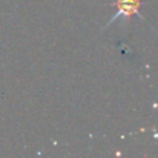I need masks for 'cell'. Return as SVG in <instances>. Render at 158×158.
I'll return each mask as SVG.
<instances>
[{"label":"cell","instance_id":"1","mask_svg":"<svg viewBox=\"0 0 158 158\" xmlns=\"http://www.w3.org/2000/svg\"><path fill=\"white\" fill-rule=\"evenodd\" d=\"M140 4H142L140 0H117L115 6L118 7V11H117V14L112 17L111 21L119 18V17H123V18L129 19L132 15L139 13Z\"/></svg>","mask_w":158,"mask_h":158}]
</instances>
